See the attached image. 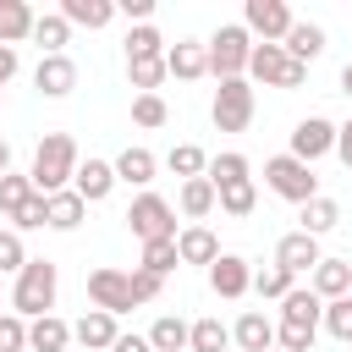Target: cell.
Returning a JSON list of instances; mask_svg holds the SVG:
<instances>
[{
  "mask_svg": "<svg viewBox=\"0 0 352 352\" xmlns=\"http://www.w3.org/2000/svg\"><path fill=\"white\" fill-rule=\"evenodd\" d=\"M22 38H33V6L28 0H0V44L16 50Z\"/></svg>",
  "mask_w": 352,
  "mask_h": 352,
  "instance_id": "cell-25",
  "label": "cell"
},
{
  "mask_svg": "<svg viewBox=\"0 0 352 352\" xmlns=\"http://www.w3.org/2000/svg\"><path fill=\"white\" fill-rule=\"evenodd\" d=\"M116 336H121V330H116V314H99V308H88V314L72 324V341H82L88 352H110Z\"/></svg>",
  "mask_w": 352,
  "mask_h": 352,
  "instance_id": "cell-19",
  "label": "cell"
},
{
  "mask_svg": "<svg viewBox=\"0 0 352 352\" xmlns=\"http://www.w3.org/2000/svg\"><path fill=\"white\" fill-rule=\"evenodd\" d=\"M346 297H352V292H346Z\"/></svg>",
  "mask_w": 352,
  "mask_h": 352,
  "instance_id": "cell-55",
  "label": "cell"
},
{
  "mask_svg": "<svg viewBox=\"0 0 352 352\" xmlns=\"http://www.w3.org/2000/svg\"><path fill=\"white\" fill-rule=\"evenodd\" d=\"M33 88H38L44 99H66V94L77 88V60H72V55H44L38 72H33Z\"/></svg>",
  "mask_w": 352,
  "mask_h": 352,
  "instance_id": "cell-14",
  "label": "cell"
},
{
  "mask_svg": "<svg viewBox=\"0 0 352 352\" xmlns=\"http://www.w3.org/2000/svg\"><path fill=\"white\" fill-rule=\"evenodd\" d=\"M0 352H28V319L22 314H0Z\"/></svg>",
  "mask_w": 352,
  "mask_h": 352,
  "instance_id": "cell-42",
  "label": "cell"
},
{
  "mask_svg": "<svg viewBox=\"0 0 352 352\" xmlns=\"http://www.w3.org/2000/svg\"><path fill=\"white\" fill-rule=\"evenodd\" d=\"M214 204H220L226 214L248 220V214H253V204H258V187H253V176H248V182H231V187H214Z\"/></svg>",
  "mask_w": 352,
  "mask_h": 352,
  "instance_id": "cell-31",
  "label": "cell"
},
{
  "mask_svg": "<svg viewBox=\"0 0 352 352\" xmlns=\"http://www.w3.org/2000/svg\"><path fill=\"white\" fill-rule=\"evenodd\" d=\"M292 286H297V275H286L280 264H270V270H253V292H258V297H270V302H280Z\"/></svg>",
  "mask_w": 352,
  "mask_h": 352,
  "instance_id": "cell-38",
  "label": "cell"
},
{
  "mask_svg": "<svg viewBox=\"0 0 352 352\" xmlns=\"http://www.w3.org/2000/svg\"><path fill=\"white\" fill-rule=\"evenodd\" d=\"M28 264V248H22V236L16 231H0V275H16Z\"/></svg>",
  "mask_w": 352,
  "mask_h": 352,
  "instance_id": "cell-43",
  "label": "cell"
},
{
  "mask_svg": "<svg viewBox=\"0 0 352 352\" xmlns=\"http://www.w3.org/2000/svg\"><path fill=\"white\" fill-rule=\"evenodd\" d=\"M209 116H214L220 132H248V121H253V82H248V77H226V82L214 88Z\"/></svg>",
  "mask_w": 352,
  "mask_h": 352,
  "instance_id": "cell-7",
  "label": "cell"
},
{
  "mask_svg": "<svg viewBox=\"0 0 352 352\" xmlns=\"http://www.w3.org/2000/svg\"><path fill=\"white\" fill-rule=\"evenodd\" d=\"M6 170H11V143L0 138V176H6Z\"/></svg>",
  "mask_w": 352,
  "mask_h": 352,
  "instance_id": "cell-52",
  "label": "cell"
},
{
  "mask_svg": "<svg viewBox=\"0 0 352 352\" xmlns=\"http://www.w3.org/2000/svg\"><path fill=\"white\" fill-rule=\"evenodd\" d=\"M110 352H154V346H148V336H116Z\"/></svg>",
  "mask_w": 352,
  "mask_h": 352,
  "instance_id": "cell-50",
  "label": "cell"
},
{
  "mask_svg": "<svg viewBox=\"0 0 352 352\" xmlns=\"http://www.w3.org/2000/svg\"><path fill=\"white\" fill-rule=\"evenodd\" d=\"M132 121H138V126H165L170 110H165L160 94H138V99H132Z\"/></svg>",
  "mask_w": 352,
  "mask_h": 352,
  "instance_id": "cell-41",
  "label": "cell"
},
{
  "mask_svg": "<svg viewBox=\"0 0 352 352\" xmlns=\"http://www.w3.org/2000/svg\"><path fill=\"white\" fill-rule=\"evenodd\" d=\"M33 44H38L44 55H66V44H72V22H66L60 11L33 16Z\"/></svg>",
  "mask_w": 352,
  "mask_h": 352,
  "instance_id": "cell-27",
  "label": "cell"
},
{
  "mask_svg": "<svg viewBox=\"0 0 352 352\" xmlns=\"http://www.w3.org/2000/svg\"><path fill=\"white\" fill-rule=\"evenodd\" d=\"M209 292L226 297V302L248 297V292H253V264H248L242 253H220V258L209 264Z\"/></svg>",
  "mask_w": 352,
  "mask_h": 352,
  "instance_id": "cell-11",
  "label": "cell"
},
{
  "mask_svg": "<svg viewBox=\"0 0 352 352\" xmlns=\"http://www.w3.org/2000/svg\"><path fill=\"white\" fill-rule=\"evenodd\" d=\"M176 204H182V214H187V220H204V214L214 209V187H209V176H192V182H182Z\"/></svg>",
  "mask_w": 352,
  "mask_h": 352,
  "instance_id": "cell-30",
  "label": "cell"
},
{
  "mask_svg": "<svg viewBox=\"0 0 352 352\" xmlns=\"http://www.w3.org/2000/svg\"><path fill=\"white\" fill-rule=\"evenodd\" d=\"M116 11H126V16H132V22H138V28H143V22H148V16H154V0H121V6H116Z\"/></svg>",
  "mask_w": 352,
  "mask_h": 352,
  "instance_id": "cell-47",
  "label": "cell"
},
{
  "mask_svg": "<svg viewBox=\"0 0 352 352\" xmlns=\"http://www.w3.org/2000/svg\"><path fill=\"white\" fill-rule=\"evenodd\" d=\"M126 280H132V302H154L160 297V275H148V270H126Z\"/></svg>",
  "mask_w": 352,
  "mask_h": 352,
  "instance_id": "cell-45",
  "label": "cell"
},
{
  "mask_svg": "<svg viewBox=\"0 0 352 352\" xmlns=\"http://www.w3.org/2000/svg\"><path fill=\"white\" fill-rule=\"evenodd\" d=\"M88 302L99 308V314H132L138 302H132V280H126V270H110V264H99V270H88Z\"/></svg>",
  "mask_w": 352,
  "mask_h": 352,
  "instance_id": "cell-8",
  "label": "cell"
},
{
  "mask_svg": "<svg viewBox=\"0 0 352 352\" xmlns=\"http://www.w3.org/2000/svg\"><path fill=\"white\" fill-rule=\"evenodd\" d=\"M231 346V330L220 319H192L187 324V352H226Z\"/></svg>",
  "mask_w": 352,
  "mask_h": 352,
  "instance_id": "cell-29",
  "label": "cell"
},
{
  "mask_svg": "<svg viewBox=\"0 0 352 352\" xmlns=\"http://www.w3.org/2000/svg\"><path fill=\"white\" fill-rule=\"evenodd\" d=\"M77 176V143L66 138V132H44L38 138V154H33V170H28V182H33V192H66V182Z\"/></svg>",
  "mask_w": 352,
  "mask_h": 352,
  "instance_id": "cell-1",
  "label": "cell"
},
{
  "mask_svg": "<svg viewBox=\"0 0 352 352\" xmlns=\"http://www.w3.org/2000/svg\"><path fill=\"white\" fill-rule=\"evenodd\" d=\"M38 226H44V192H33V198L22 204V214L11 220V231L22 236V231H38Z\"/></svg>",
  "mask_w": 352,
  "mask_h": 352,
  "instance_id": "cell-44",
  "label": "cell"
},
{
  "mask_svg": "<svg viewBox=\"0 0 352 352\" xmlns=\"http://www.w3.org/2000/svg\"><path fill=\"white\" fill-rule=\"evenodd\" d=\"M275 346H280V352H308L314 336H308V330H292V324H275Z\"/></svg>",
  "mask_w": 352,
  "mask_h": 352,
  "instance_id": "cell-46",
  "label": "cell"
},
{
  "mask_svg": "<svg viewBox=\"0 0 352 352\" xmlns=\"http://www.w3.org/2000/svg\"><path fill=\"white\" fill-rule=\"evenodd\" d=\"M126 82H132L138 94H154V88L165 82V60H126Z\"/></svg>",
  "mask_w": 352,
  "mask_h": 352,
  "instance_id": "cell-39",
  "label": "cell"
},
{
  "mask_svg": "<svg viewBox=\"0 0 352 352\" xmlns=\"http://www.w3.org/2000/svg\"><path fill=\"white\" fill-rule=\"evenodd\" d=\"M60 16L72 28H110L116 22V0H60Z\"/></svg>",
  "mask_w": 352,
  "mask_h": 352,
  "instance_id": "cell-26",
  "label": "cell"
},
{
  "mask_svg": "<svg viewBox=\"0 0 352 352\" xmlns=\"http://www.w3.org/2000/svg\"><path fill=\"white\" fill-rule=\"evenodd\" d=\"M270 352H280V346H270Z\"/></svg>",
  "mask_w": 352,
  "mask_h": 352,
  "instance_id": "cell-54",
  "label": "cell"
},
{
  "mask_svg": "<svg viewBox=\"0 0 352 352\" xmlns=\"http://www.w3.org/2000/svg\"><path fill=\"white\" fill-rule=\"evenodd\" d=\"M264 187L275 192V198H286V204H308V198H319V176H314V165H302V160H292V154H275V160H264Z\"/></svg>",
  "mask_w": 352,
  "mask_h": 352,
  "instance_id": "cell-3",
  "label": "cell"
},
{
  "mask_svg": "<svg viewBox=\"0 0 352 352\" xmlns=\"http://www.w3.org/2000/svg\"><path fill=\"white\" fill-rule=\"evenodd\" d=\"M248 77L264 82V88H302L308 66H297L280 44H253V55H248Z\"/></svg>",
  "mask_w": 352,
  "mask_h": 352,
  "instance_id": "cell-6",
  "label": "cell"
},
{
  "mask_svg": "<svg viewBox=\"0 0 352 352\" xmlns=\"http://www.w3.org/2000/svg\"><path fill=\"white\" fill-rule=\"evenodd\" d=\"M330 148H336V121H324V116H302V121L292 126V160L314 165V160H324Z\"/></svg>",
  "mask_w": 352,
  "mask_h": 352,
  "instance_id": "cell-10",
  "label": "cell"
},
{
  "mask_svg": "<svg viewBox=\"0 0 352 352\" xmlns=\"http://www.w3.org/2000/svg\"><path fill=\"white\" fill-rule=\"evenodd\" d=\"M336 154H341V165L352 170V121H346V126H336Z\"/></svg>",
  "mask_w": 352,
  "mask_h": 352,
  "instance_id": "cell-49",
  "label": "cell"
},
{
  "mask_svg": "<svg viewBox=\"0 0 352 352\" xmlns=\"http://www.w3.org/2000/svg\"><path fill=\"white\" fill-rule=\"evenodd\" d=\"M248 154H236V148H226V154H214L209 160V187H231V182H248Z\"/></svg>",
  "mask_w": 352,
  "mask_h": 352,
  "instance_id": "cell-34",
  "label": "cell"
},
{
  "mask_svg": "<svg viewBox=\"0 0 352 352\" xmlns=\"http://www.w3.org/2000/svg\"><path fill=\"white\" fill-rule=\"evenodd\" d=\"M28 198H33V182H28V176H16V170H6V176H0V214H6V220H16Z\"/></svg>",
  "mask_w": 352,
  "mask_h": 352,
  "instance_id": "cell-35",
  "label": "cell"
},
{
  "mask_svg": "<svg viewBox=\"0 0 352 352\" xmlns=\"http://www.w3.org/2000/svg\"><path fill=\"white\" fill-rule=\"evenodd\" d=\"M82 214H88V204H82L72 187L44 198V226H50V231H77V226H82Z\"/></svg>",
  "mask_w": 352,
  "mask_h": 352,
  "instance_id": "cell-23",
  "label": "cell"
},
{
  "mask_svg": "<svg viewBox=\"0 0 352 352\" xmlns=\"http://www.w3.org/2000/svg\"><path fill=\"white\" fill-rule=\"evenodd\" d=\"M341 94H346V99H352V60H346V66H341Z\"/></svg>",
  "mask_w": 352,
  "mask_h": 352,
  "instance_id": "cell-51",
  "label": "cell"
},
{
  "mask_svg": "<svg viewBox=\"0 0 352 352\" xmlns=\"http://www.w3.org/2000/svg\"><path fill=\"white\" fill-rule=\"evenodd\" d=\"M204 50H209V72H214V82H226V77H248L253 38H248V28H242V22H226Z\"/></svg>",
  "mask_w": 352,
  "mask_h": 352,
  "instance_id": "cell-4",
  "label": "cell"
},
{
  "mask_svg": "<svg viewBox=\"0 0 352 352\" xmlns=\"http://www.w3.org/2000/svg\"><path fill=\"white\" fill-rule=\"evenodd\" d=\"M336 341H352V297H336V302H324V319H319Z\"/></svg>",
  "mask_w": 352,
  "mask_h": 352,
  "instance_id": "cell-40",
  "label": "cell"
},
{
  "mask_svg": "<svg viewBox=\"0 0 352 352\" xmlns=\"http://www.w3.org/2000/svg\"><path fill=\"white\" fill-rule=\"evenodd\" d=\"M209 72V50L204 44H192V38H182V44H170L165 50V77H182V82H198Z\"/></svg>",
  "mask_w": 352,
  "mask_h": 352,
  "instance_id": "cell-18",
  "label": "cell"
},
{
  "mask_svg": "<svg viewBox=\"0 0 352 352\" xmlns=\"http://www.w3.org/2000/svg\"><path fill=\"white\" fill-rule=\"evenodd\" d=\"M16 66H22V60H16V50H6V44H0V94H6V82L16 77Z\"/></svg>",
  "mask_w": 352,
  "mask_h": 352,
  "instance_id": "cell-48",
  "label": "cell"
},
{
  "mask_svg": "<svg viewBox=\"0 0 352 352\" xmlns=\"http://www.w3.org/2000/svg\"><path fill=\"white\" fill-rule=\"evenodd\" d=\"M231 341H236L242 352H270V346H275V319H270L264 308H248V314L231 324Z\"/></svg>",
  "mask_w": 352,
  "mask_h": 352,
  "instance_id": "cell-17",
  "label": "cell"
},
{
  "mask_svg": "<svg viewBox=\"0 0 352 352\" xmlns=\"http://www.w3.org/2000/svg\"><path fill=\"white\" fill-rule=\"evenodd\" d=\"M126 226H132L138 242H176V209L160 192H138L132 209H126Z\"/></svg>",
  "mask_w": 352,
  "mask_h": 352,
  "instance_id": "cell-5",
  "label": "cell"
},
{
  "mask_svg": "<svg viewBox=\"0 0 352 352\" xmlns=\"http://www.w3.org/2000/svg\"><path fill=\"white\" fill-rule=\"evenodd\" d=\"M319 319H324V302L308 292V286H292L286 297H280V324H292V330H308V336H319Z\"/></svg>",
  "mask_w": 352,
  "mask_h": 352,
  "instance_id": "cell-16",
  "label": "cell"
},
{
  "mask_svg": "<svg viewBox=\"0 0 352 352\" xmlns=\"http://www.w3.org/2000/svg\"><path fill=\"white\" fill-rule=\"evenodd\" d=\"M165 165H170V170H176L182 182H192V176H204V170H209V154H204L198 143H176Z\"/></svg>",
  "mask_w": 352,
  "mask_h": 352,
  "instance_id": "cell-36",
  "label": "cell"
},
{
  "mask_svg": "<svg viewBox=\"0 0 352 352\" xmlns=\"http://www.w3.org/2000/svg\"><path fill=\"white\" fill-rule=\"evenodd\" d=\"M148 346H154V352H187V319L160 314L154 330H148Z\"/></svg>",
  "mask_w": 352,
  "mask_h": 352,
  "instance_id": "cell-32",
  "label": "cell"
},
{
  "mask_svg": "<svg viewBox=\"0 0 352 352\" xmlns=\"http://www.w3.org/2000/svg\"><path fill=\"white\" fill-rule=\"evenodd\" d=\"M55 286H60L55 264H50V258H28V264L16 270V286H11V314H22V319L55 314Z\"/></svg>",
  "mask_w": 352,
  "mask_h": 352,
  "instance_id": "cell-2",
  "label": "cell"
},
{
  "mask_svg": "<svg viewBox=\"0 0 352 352\" xmlns=\"http://www.w3.org/2000/svg\"><path fill=\"white\" fill-rule=\"evenodd\" d=\"M176 258L182 264H214L220 258V242H214V231L209 226H187V231H176Z\"/></svg>",
  "mask_w": 352,
  "mask_h": 352,
  "instance_id": "cell-20",
  "label": "cell"
},
{
  "mask_svg": "<svg viewBox=\"0 0 352 352\" xmlns=\"http://www.w3.org/2000/svg\"><path fill=\"white\" fill-rule=\"evenodd\" d=\"M66 346H72V324L60 314L28 319V352H66Z\"/></svg>",
  "mask_w": 352,
  "mask_h": 352,
  "instance_id": "cell-21",
  "label": "cell"
},
{
  "mask_svg": "<svg viewBox=\"0 0 352 352\" xmlns=\"http://www.w3.org/2000/svg\"><path fill=\"white\" fill-rule=\"evenodd\" d=\"M319 258H324V253H319V236H308V231H286V236L275 242V264H280L286 275H308Z\"/></svg>",
  "mask_w": 352,
  "mask_h": 352,
  "instance_id": "cell-13",
  "label": "cell"
},
{
  "mask_svg": "<svg viewBox=\"0 0 352 352\" xmlns=\"http://www.w3.org/2000/svg\"><path fill=\"white\" fill-rule=\"evenodd\" d=\"M308 292H314L319 302L346 297V292H352V264H346V258H319V264L308 270Z\"/></svg>",
  "mask_w": 352,
  "mask_h": 352,
  "instance_id": "cell-15",
  "label": "cell"
},
{
  "mask_svg": "<svg viewBox=\"0 0 352 352\" xmlns=\"http://www.w3.org/2000/svg\"><path fill=\"white\" fill-rule=\"evenodd\" d=\"M292 22H297V16H292L286 0H248V6H242V28H248V38L258 33L264 44H280V38L292 33Z\"/></svg>",
  "mask_w": 352,
  "mask_h": 352,
  "instance_id": "cell-9",
  "label": "cell"
},
{
  "mask_svg": "<svg viewBox=\"0 0 352 352\" xmlns=\"http://www.w3.org/2000/svg\"><path fill=\"white\" fill-rule=\"evenodd\" d=\"M0 104H6V94H0Z\"/></svg>",
  "mask_w": 352,
  "mask_h": 352,
  "instance_id": "cell-53",
  "label": "cell"
},
{
  "mask_svg": "<svg viewBox=\"0 0 352 352\" xmlns=\"http://www.w3.org/2000/svg\"><path fill=\"white\" fill-rule=\"evenodd\" d=\"M72 192H77L82 204H104V198L116 192V165H110V160H77Z\"/></svg>",
  "mask_w": 352,
  "mask_h": 352,
  "instance_id": "cell-12",
  "label": "cell"
},
{
  "mask_svg": "<svg viewBox=\"0 0 352 352\" xmlns=\"http://www.w3.org/2000/svg\"><path fill=\"white\" fill-rule=\"evenodd\" d=\"M182 258H176V242H143V258H138V270H148V275H170Z\"/></svg>",
  "mask_w": 352,
  "mask_h": 352,
  "instance_id": "cell-37",
  "label": "cell"
},
{
  "mask_svg": "<svg viewBox=\"0 0 352 352\" xmlns=\"http://www.w3.org/2000/svg\"><path fill=\"white\" fill-rule=\"evenodd\" d=\"M110 165H116V182H132V187H148V182H154V170H160V160H154L148 148H138V143H132V148H121Z\"/></svg>",
  "mask_w": 352,
  "mask_h": 352,
  "instance_id": "cell-24",
  "label": "cell"
},
{
  "mask_svg": "<svg viewBox=\"0 0 352 352\" xmlns=\"http://www.w3.org/2000/svg\"><path fill=\"white\" fill-rule=\"evenodd\" d=\"M126 60H165V38H160L154 22H143V28L126 33Z\"/></svg>",
  "mask_w": 352,
  "mask_h": 352,
  "instance_id": "cell-33",
  "label": "cell"
},
{
  "mask_svg": "<svg viewBox=\"0 0 352 352\" xmlns=\"http://www.w3.org/2000/svg\"><path fill=\"white\" fill-rule=\"evenodd\" d=\"M336 226H341V204H336V198H324V192H319V198H308V204H302V226H297V231L324 236V231H336Z\"/></svg>",
  "mask_w": 352,
  "mask_h": 352,
  "instance_id": "cell-28",
  "label": "cell"
},
{
  "mask_svg": "<svg viewBox=\"0 0 352 352\" xmlns=\"http://www.w3.org/2000/svg\"><path fill=\"white\" fill-rule=\"evenodd\" d=\"M280 50H286L297 66H308V60L324 55V28H319V22H292V33L280 38Z\"/></svg>",
  "mask_w": 352,
  "mask_h": 352,
  "instance_id": "cell-22",
  "label": "cell"
}]
</instances>
